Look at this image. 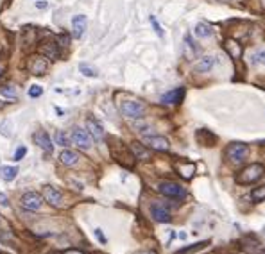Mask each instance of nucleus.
<instances>
[{
	"label": "nucleus",
	"instance_id": "1",
	"mask_svg": "<svg viewBox=\"0 0 265 254\" xmlns=\"http://www.w3.org/2000/svg\"><path fill=\"white\" fill-rule=\"evenodd\" d=\"M265 174V166L262 163H251L249 166H246L242 172L236 174V183L238 184H251L256 183L258 179H262V176Z\"/></svg>",
	"mask_w": 265,
	"mask_h": 254
},
{
	"label": "nucleus",
	"instance_id": "2",
	"mask_svg": "<svg viewBox=\"0 0 265 254\" xmlns=\"http://www.w3.org/2000/svg\"><path fill=\"white\" fill-rule=\"evenodd\" d=\"M246 156H248V145L240 142L230 143L228 149H226V160L230 161L231 165H242L246 161Z\"/></svg>",
	"mask_w": 265,
	"mask_h": 254
},
{
	"label": "nucleus",
	"instance_id": "3",
	"mask_svg": "<svg viewBox=\"0 0 265 254\" xmlns=\"http://www.w3.org/2000/svg\"><path fill=\"white\" fill-rule=\"evenodd\" d=\"M120 111H122V115L127 117V119L138 120L143 117L145 106H143L141 102H136V101H125L120 104Z\"/></svg>",
	"mask_w": 265,
	"mask_h": 254
},
{
	"label": "nucleus",
	"instance_id": "4",
	"mask_svg": "<svg viewBox=\"0 0 265 254\" xmlns=\"http://www.w3.org/2000/svg\"><path fill=\"white\" fill-rule=\"evenodd\" d=\"M159 194L169 197V199H185L187 197L185 188L176 183H171V181H165V183L159 184Z\"/></svg>",
	"mask_w": 265,
	"mask_h": 254
},
{
	"label": "nucleus",
	"instance_id": "5",
	"mask_svg": "<svg viewBox=\"0 0 265 254\" xmlns=\"http://www.w3.org/2000/svg\"><path fill=\"white\" fill-rule=\"evenodd\" d=\"M70 138L72 142L76 143L79 149H83V150H88L92 147V136H90L88 131L81 129V127H74L70 133Z\"/></svg>",
	"mask_w": 265,
	"mask_h": 254
},
{
	"label": "nucleus",
	"instance_id": "6",
	"mask_svg": "<svg viewBox=\"0 0 265 254\" xmlns=\"http://www.w3.org/2000/svg\"><path fill=\"white\" fill-rule=\"evenodd\" d=\"M43 204V199L40 194H36V192H29V194H25L22 197V206L25 209H29V211H38Z\"/></svg>",
	"mask_w": 265,
	"mask_h": 254
},
{
	"label": "nucleus",
	"instance_id": "7",
	"mask_svg": "<svg viewBox=\"0 0 265 254\" xmlns=\"http://www.w3.org/2000/svg\"><path fill=\"white\" fill-rule=\"evenodd\" d=\"M143 143L149 145L153 150H159V152H167V150L171 149L169 140L163 138V136H145V138H143Z\"/></svg>",
	"mask_w": 265,
	"mask_h": 254
},
{
	"label": "nucleus",
	"instance_id": "8",
	"mask_svg": "<svg viewBox=\"0 0 265 254\" xmlns=\"http://www.w3.org/2000/svg\"><path fill=\"white\" fill-rule=\"evenodd\" d=\"M86 131H88L90 136L94 138L95 142H100V140H104V127H102L99 120H95L94 117L86 119Z\"/></svg>",
	"mask_w": 265,
	"mask_h": 254
},
{
	"label": "nucleus",
	"instance_id": "9",
	"mask_svg": "<svg viewBox=\"0 0 265 254\" xmlns=\"http://www.w3.org/2000/svg\"><path fill=\"white\" fill-rule=\"evenodd\" d=\"M47 68H48V63H47V58H45V56H43V58H40V56L31 58V61H29L31 74H34V75H43V74L47 72Z\"/></svg>",
	"mask_w": 265,
	"mask_h": 254
},
{
	"label": "nucleus",
	"instance_id": "10",
	"mask_svg": "<svg viewBox=\"0 0 265 254\" xmlns=\"http://www.w3.org/2000/svg\"><path fill=\"white\" fill-rule=\"evenodd\" d=\"M224 50L230 54L231 60H240L242 52H244V48H242L240 42H236L235 38H228V40L224 42Z\"/></svg>",
	"mask_w": 265,
	"mask_h": 254
},
{
	"label": "nucleus",
	"instance_id": "11",
	"mask_svg": "<svg viewBox=\"0 0 265 254\" xmlns=\"http://www.w3.org/2000/svg\"><path fill=\"white\" fill-rule=\"evenodd\" d=\"M86 25H88V20L84 15H77V16L72 18V34L74 38H81L86 30Z\"/></svg>",
	"mask_w": 265,
	"mask_h": 254
},
{
	"label": "nucleus",
	"instance_id": "12",
	"mask_svg": "<svg viewBox=\"0 0 265 254\" xmlns=\"http://www.w3.org/2000/svg\"><path fill=\"white\" fill-rule=\"evenodd\" d=\"M151 215H153L154 220H158V222H171V211H169V208H165L163 204H153L151 206Z\"/></svg>",
	"mask_w": 265,
	"mask_h": 254
},
{
	"label": "nucleus",
	"instance_id": "13",
	"mask_svg": "<svg viewBox=\"0 0 265 254\" xmlns=\"http://www.w3.org/2000/svg\"><path fill=\"white\" fill-rule=\"evenodd\" d=\"M43 199L47 202H50L52 206H61L63 195L59 194L56 188H52V186H43Z\"/></svg>",
	"mask_w": 265,
	"mask_h": 254
},
{
	"label": "nucleus",
	"instance_id": "14",
	"mask_svg": "<svg viewBox=\"0 0 265 254\" xmlns=\"http://www.w3.org/2000/svg\"><path fill=\"white\" fill-rule=\"evenodd\" d=\"M131 152H133V156H135L136 160H140V161L151 160V150H149V149L140 142L131 143Z\"/></svg>",
	"mask_w": 265,
	"mask_h": 254
},
{
	"label": "nucleus",
	"instance_id": "15",
	"mask_svg": "<svg viewBox=\"0 0 265 254\" xmlns=\"http://www.w3.org/2000/svg\"><path fill=\"white\" fill-rule=\"evenodd\" d=\"M217 65V58L215 56H204V58H201L197 63H195V72H201V74H206L213 68V66Z\"/></svg>",
	"mask_w": 265,
	"mask_h": 254
},
{
	"label": "nucleus",
	"instance_id": "16",
	"mask_svg": "<svg viewBox=\"0 0 265 254\" xmlns=\"http://www.w3.org/2000/svg\"><path fill=\"white\" fill-rule=\"evenodd\" d=\"M34 142L38 147H42L45 152H52V142H50V136L45 131H38L34 134Z\"/></svg>",
	"mask_w": 265,
	"mask_h": 254
},
{
	"label": "nucleus",
	"instance_id": "17",
	"mask_svg": "<svg viewBox=\"0 0 265 254\" xmlns=\"http://www.w3.org/2000/svg\"><path fill=\"white\" fill-rule=\"evenodd\" d=\"M183 97H185V90L176 88L163 95V97H161V102H163V104H179V102L183 101Z\"/></svg>",
	"mask_w": 265,
	"mask_h": 254
},
{
	"label": "nucleus",
	"instance_id": "18",
	"mask_svg": "<svg viewBox=\"0 0 265 254\" xmlns=\"http://www.w3.org/2000/svg\"><path fill=\"white\" fill-rule=\"evenodd\" d=\"M59 161L65 166H76L79 163V154L76 150H63L59 156Z\"/></svg>",
	"mask_w": 265,
	"mask_h": 254
},
{
	"label": "nucleus",
	"instance_id": "19",
	"mask_svg": "<svg viewBox=\"0 0 265 254\" xmlns=\"http://www.w3.org/2000/svg\"><path fill=\"white\" fill-rule=\"evenodd\" d=\"M176 170L181 174V178L190 179L195 174V165H194V163H177Z\"/></svg>",
	"mask_w": 265,
	"mask_h": 254
},
{
	"label": "nucleus",
	"instance_id": "20",
	"mask_svg": "<svg viewBox=\"0 0 265 254\" xmlns=\"http://www.w3.org/2000/svg\"><path fill=\"white\" fill-rule=\"evenodd\" d=\"M194 34L197 36V38H210V36H212V27L208 24H204V22H199V24L195 25Z\"/></svg>",
	"mask_w": 265,
	"mask_h": 254
},
{
	"label": "nucleus",
	"instance_id": "21",
	"mask_svg": "<svg viewBox=\"0 0 265 254\" xmlns=\"http://www.w3.org/2000/svg\"><path fill=\"white\" fill-rule=\"evenodd\" d=\"M18 176V168L16 166H2L0 168V178L4 179V181H13V179L16 178Z\"/></svg>",
	"mask_w": 265,
	"mask_h": 254
},
{
	"label": "nucleus",
	"instance_id": "22",
	"mask_svg": "<svg viewBox=\"0 0 265 254\" xmlns=\"http://www.w3.org/2000/svg\"><path fill=\"white\" fill-rule=\"evenodd\" d=\"M56 43L54 42H50V43H43L42 45V52H43V56L45 58H48V60H56L58 58V52H56Z\"/></svg>",
	"mask_w": 265,
	"mask_h": 254
},
{
	"label": "nucleus",
	"instance_id": "23",
	"mask_svg": "<svg viewBox=\"0 0 265 254\" xmlns=\"http://www.w3.org/2000/svg\"><path fill=\"white\" fill-rule=\"evenodd\" d=\"M249 199H251V202H254V204L265 201V184H262L258 188H253V192L249 195Z\"/></svg>",
	"mask_w": 265,
	"mask_h": 254
},
{
	"label": "nucleus",
	"instance_id": "24",
	"mask_svg": "<svg viewBox=\"0 0 265 254\" xmlns=\"http://www.w3.org/2000/svg\"><path fill=\"white\" fill-rule=\"evenodd\" d=\"M208 245V242H199V243H194V245H190V247H185L181 251H177L176 254H192V253H197L201 249H204Z\"/></svg>",
	"mask_w": 265,
	"mask_h": 254
},
{
	"label": "nucleus",
	"instance_id": "25",
	"mask_svg": "<svg viewBox=\"0 0 265 254\" xmlns=\"http://www.w3.org/2000/svg\"><path fill=\"white\" fill-rule=\"evenodd\" d=\"M54 142L58 143V145H61V147H66V145L70 143V138H68L63 131H56V134H54Z\"/></svg>",
	"mask_w": 265,
	"mask_h": 254
},
{
	"label": "nucleus",
	"instance_id": "26",
	"mask_svg": "<svg viewBox=\"0 0 265 254\" xmlns=\"http://www.w3.org/2000/svg\"><path fill=\"white\" fill-rule=\"evenodd\" d=\"M79 70H81V74L86 77H97L99 75V72L95 70L94 66H90V65H84V63H81L79 65Z\"/></svg>",
	"mask_w": 265,
	"mask_h": 254
},
{
	"label": "nucleus",
	"instance_id": "27",
	"mask_svg": "<svg viewBox=\"0 0 265 254\" xmlns=\"http://www.w3.org/2000/svg\"><path fill=\"white\" fill-rule=\"evenodd\" d=\"M253 63H254V65L265 66V48H260V50H256V52H254Z\"/></svg>",
	"mask_w": 265,
	"mask_h": 254
},
{
	"label": "nucleus",
	"instance_id": "28",
	"mask_svg": "<svg viewBox=\"0 0 265 254\" xmlns=\"http://www.w3.org/2000/svg\"><path fill=\"white\" fill-rule=\"evenodd\" d=\"M0 95H4L7 99H16V88H13V86H4V88H0Z\"/></svg>",
	"mask_w": 265,
	"mask_h": 254
},
{
	"label": "nucleus",
	"instance_id": "29",
	"mask_svg": "<svg viewBox=\"0 0 265 254\" xmlns=\"http://www.w3.org/2000/svg\"><path fill=\"white\" fill-rule=\"evenodd\" d=\"M29 97H32V99H36V97H40V95L43 93V88H40V86H31L29 88Z\"/></svg>",
	"mask_w": 265,
	"mask_h": 254
},
{
	"label": "nucleus",
	"instance_id": "30",
	"mask_svg": "<svg viewBox=\"0 0 265 254\" xmlns=\"http://www.w3.org/2000/svg\"><path fill=\"white\" fill-rule=\"evenodd\" d=\"M25 154H27V149H25V147H20L16 150V152H15V161H20L25 156Z\"/></svg>",
	"mask_w": 265,
	"mask_h": 254
},
{
	"label": "nucleus",
	"instance_id": "31",
	"mask_svg": "<svg viewBox=\"0 0 265 254\" xmlns=\"http://www.w3.org/2000/svg\"><path fill=\"white\" fill-rule=\"evenodd\" d=\"M151 24L154 25V30H156V34H158V36H163V30H161V27H159V24L156 22V18H154V16H151Z\"/></svg>",
	"mask_w": 265,
	"mask_h": 254
},
{
	"label": "nucleus",
	"instance_id": "32",
	"mask_svg": "<svg viewBox=\"0 0 265 254\" xmlns=\"http://www.w3.org/2000/svg\"><path fill=\"white\" fill-rule=\"evenodd\" d=\"M0 206H2V208L9 206V199H7L6 194H0Z\"/></svg>",
	"mask_w": 265,
	"mask_h": 254
},
{
	"label": "nucleus",
	"instance_id": "33",
	"mask_svg": "<svg viewBox=\"0 0 265 254\" xmlns=\"http://www.w3.org/2000/svg\"><path fill=\"white\" fill-rule=\"evenodd\" d=\"M36 7H38V9H47L48 2H43V0H40V2H36Z\"/></svg>",
	"mask_w": 265,
	"mask_h": 254
},
{
	"label": "nucleus",
	"instance_id": "34",
	"mask_svg": "<svg viewBox=\"0 0 265 254\" xmlns=\"http://www.w3.org/2000/svg\"><path fill=\"white\" fill-rule=\"evenodd\" d=\"M95 235H97V238H99L102 243H106V238H104V235H102V231L100 229H95Z\"/></svg>",
	"mask_w": 265,
	"mask_h": 254
},
{
	"label": "nucleus",
	"instance_id": "35",
	"mask_svg": "<svg viewBox=\"0 0 265 254\" xmlns=\"http://www.w3.org/2000/svg\"><path fill=\"white\" fill-rule=\"evenodd\" d=\"M65 254H84V253H81V251H77V249H68Z\"/></svg>",
	"mask_w": 265,
	"mask_h": 254
},
{
	"label": "nucleus",
	"instance_id": "36",
	"mask_svg": "<svg viewBox=\"0 0 265 254\" xmlns=\"http://www.w3.org/2000/svg\"><path fill=\"white\" fill-rule=\"evenodd\" d=\"M2 74H4V66L0 65V77H2Z\"/></svg>",
	"mask_w": 265,
	"mask_h": 254
},
{
	"label": "nucleus",
	"instance_id": "37",
	"mask_svg": "<svg viewBox=\"0 0 265 254\" xmlns=\"http://www.w3.org/2000/svg\"><path fill=\"white\" fill-rule=\"evenodd\" d=\"M0 107H4V102H0Z\"/></svg>",
	"mask_w": 265,
	"mask_h": 254
},
{
	"label": "nucleus",
	"instance_id": "38",
	"mask_svg": "<svg viewBox=\"0 0 265 254\" xmlns=\"http://www.w3.org/2000/svg\"><path fill=\"white\" fill-rule=\"evenodd\" d=\"M262 2H264V6H265V0H262Z\"/></svg>",
	"mask_w": 265,
	"mask_h": 254
},
{
	"label": "nucleus",
	"instance_id": "39",
	"mask_svg": "<svg viewBox=\"0 0 265 254\" xmlns=\"http://www.w3.org/2000/svg\"><path fill=\"white\" fill-rule=\"evenodd\" d=\"M145 254H151V253H145Z\"/></svg>",
	"mask_w": 265,
	"mask_h": 254
}]
</instances>
